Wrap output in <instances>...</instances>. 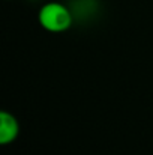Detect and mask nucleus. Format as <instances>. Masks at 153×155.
I'll list each match as a JSON object with an SVG mask.
<instances>
[{"mask_svg": "<svg viewBox=\"0 0 153 155\" xmlns=\"http://www.w3.org/2000/svg\"><path fill=\"white\" fill-rule=\"evenodd\" d=\"M39 24L42 29L51 33H62L66 32L72 26V12L68 6L60 2H48L45 3L38 14Z\"/></svg>", "mask_w": 153, "mask_h": 155, "instance_id": "nucleus-1", "label": "nucleus"}, {"mask_svg": "<svg viewBox=\"0 0 153 155\" xmlns=\"http://www.w3.org/2000/svg\"><path fill=\"white\" fill-rule=\"evenodd\" d=\"M20 125L17 117L9 111H0V145L6 146L17 140Z\"/></svg>", "mask_w": 153, "mask_h": 155, "instance_id": "nucleus-2", "label": "nucleus"}]
</instances>
